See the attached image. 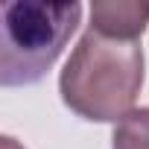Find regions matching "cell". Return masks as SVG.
<instances>
[{
	"mask_svg": "<svg viewBox=\"0 0 149 149\" xmlns=\"http://www.w3.org/2000/svg\"><path fill=\"white\" fill-rule=\"evenodd\" d=\"M143 88V47L140 41H120L88 32L73 47L61 76V102L82 120L120 123L134 111V100Z\"/></svg>",
	"mask_w": 149,
	"mask_h": 149,
	"instance_id": "cell-1",
	"label": "cell"
},
{
	"mask_svg": "<svg viewBox=\"0 0 149 149\" xmlns=\"http://www.w3.org/2000/svg\"><path fill=\"white\" fill-rule=\"evenodd\" d=\"M82 21V3L15 0L3 6L0 24V85H35L56 64Z\"/></svg>",
	"mask_w": 149,
	"mask_h": 149,
	"instance_id": "cell-2",
	"label": "cell"
},
{
	"mask_svg": "<svg viewBox=\"0 0 149 149\" xmlns=\"http://www.w3.org/2000/svg\"><path fill=\"white\" fill-rule=\"evenodd\" d=\"M149 24V3L140 0H100L91 6V29L120 41H140Z\"/></svg>",
	"mask_w": 149,
	"mask_h": 149,
	"instance_id": "cell-3",
	"label": "cell"
},
{
	"mask_svg": "<svg viewBox=\"0 0 149 149\" xmlns=\"http://www.w3.org/2000/svg\"><path fill=\"white\" fill-rule=\"evenodd\" d=\"M111 149H149V108H134L114 126Z\"/></svg>",
	"mask_w": 149,
	"mask_h": 149,
	"instance_id": "cell-4",
	"label": "cell"
},
{
	"mask_svg": "<svg viewBox=\"0 0 149 149\" xmlns=\"http://www.w3.org/2000/svg\"><path fill=\"white\" fill-rule=\"evenodd\" d=\"M0 149H24L15 137H9V134H3V137H0Z\"/></svg>",
	"mask_w": 149,
	"mask_h": 149,
	"instance_id": "cell-5",
	"label": "cell"
}]
</instances>
